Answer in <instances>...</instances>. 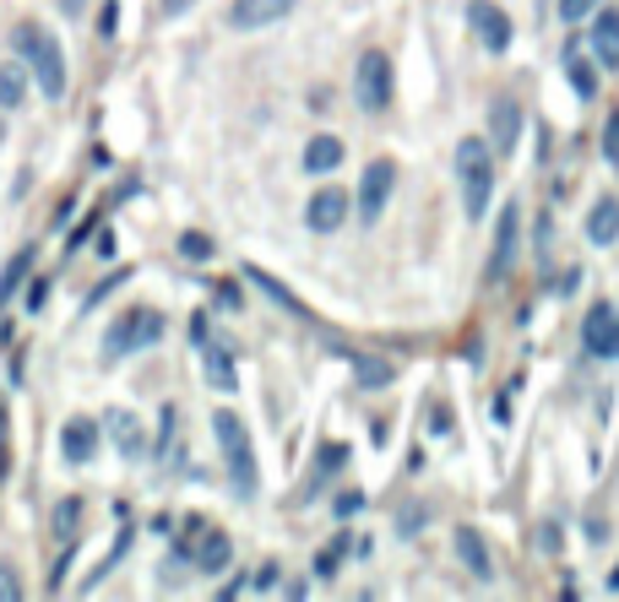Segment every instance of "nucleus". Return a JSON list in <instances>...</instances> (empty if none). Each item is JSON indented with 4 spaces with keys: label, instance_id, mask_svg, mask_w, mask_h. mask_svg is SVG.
Segmentation results:
<instances>
[{
    "label": "nucleus",
    "instance_id": "obj_1",
    "mask_svg": "<svg viewBox=\"0 0 619 602\" xmlns=\"http://www.w3.org/2000/svg\"><path fill=\"white\" fill-rule=\"evenodd\" d=\"M212 435H217V446H223V467H229V483H234V494H240V500H256L261 467H256L251 429H245V424H240L229 407H217V412H212Z\"/></svg>",
    "mask_w": 619,
    "mask_h": 602
},
{
    "label": "nucleus",
    "instance_id": "obj_2",
    "mask_svg": "<svg viewBox=\"0 0 619 602\" xmlns=\"http://www.w3.org/2000/svg\"><path fill=\"white\" fill-rule=\"evenodd\" d=\"M17 54H22V65L33 71V82H39L44 99H65V54H60V39H54L50 28L22 22V28H17Z\"/></svg>",
    "mask_w": 619,
    "mask_h": 602
},
{
    "label": "nucleus",
    "instance_id": "obj_3",
    "mask_svg": "<svg viewBox=\"0 0 619 602\" xmlns=\"http://www.w3.org/2000/svg\"><path fill=\"white\" fill-rule=\"evenodd\" d=\"M451 169H457V185H463V212L478 223V217L489 212V191H495V157H489V142L463 136Z\"/></svg>",
    "mask_w": 619,
    "mask_h": 602
},
{
    "label": "nucleus",
    "instance_id": "obj_4",
    "mask_svg": "<svg viewBox=\"0 0 619 602\" xmlns=\"http://www.w3.org/2000/svg\"><path fill=\"white\" fill-rule=\"evenodd\" d=\"M158 337H163V315L148 309V304H136V309H125V315L109 320V331H103V358L120 364V358H131V353L153 348Z\"/></svg>",
    "mask_w": 619,
    "mask_h": 602
},
{
    "label": "nucleus",
    "instance_id": "obj_5",
    "mask_svg": "<svg viewBox=\"0 0 619 602\" xmlns=\"http://www.w3.org/2000/svg\"><path fill=\"white\" fill-rule=\"evenodd\" d=\"M392 60L386 50H364L359 54V71H354V93H359V109L364 114H386L392 109Z\"/></svg>",
    "mask_w": 619,
    "mask_h": 602
},
{
    "label": "nucleus",
    "instance_id": "obj_6",
    "mask_svg": "<svg viewBox=\"0 0 619 602\" xmlns=\"http://www.w3.org/2000/svg\"><path fill=\"white\" fill-rule=\"evenodd\" d=\"M180 553H185L202 575H223V570H229V559H234V543H229V532L191 521V527H185V538H180Z\"/></svg>",
    "mask_w": 619,
    "mask_h": 602
},
{
    "label": "nucleus",
    "instance_id": "obj_7",
    "mask_svg": "<svg viewBox=\"0 0 619 602\" xmlns=\"http://www.w3.org/2000/svg\"><path fill=\"white\" fill-rule=\"evenodd\" d=\"M392 191H397V163H392V157L364 163V180H359V217H364V228H375V223H380V212H386Z\"/></svg>",
    "mask_w": 619,
    "mask_h": 602
},
{
    "label": "nucleus",
    "instance_id": "obj_8",
    "mask_svg": "<svg viewBox=\"0 0 619 602\" xmlns=\"http://www.w3.org/2000/svg\"><path fill=\"white\" fill-rule=\"evenodd\" d=\"M581 353L587 358H619V309L615 304H592L581 320Z\"/></svg>",
    "mask_w": 619,
    "mask_h": 602
},
{
    "label": "nucleus",
    "instance_id": "obj_9",
    "mask_svg": "<svg viewBox=\"0 0 619 602\" xmlns=\"http://www.w3.org/2000/svg\"><path fill=\"white\" fill-rule=\"evenodd\" d=\"M467 22H473L478 44H484L489 54H506V50H511L516 28H511V17H506L495 0H473V6H467Z\"/></svg>",
    "mask_w": 619,
    "mask_h": 602
},
{
    "label": "nucleus",
    "instance_id": "obj_10",
    "mask_svg": "<svg viewBox=\"0 0 619 602\" xmlns=\"http://www.w3.org/2000/svg\"><path fill=\"white\" fill-rule=\"evenodd\" d=\"M516 245H521V206H516V201H506V206H500V217H495V251H489V277H511Z\"/></svg>",
    "mask_w": 619,
    "mask_h": 602
},
{
    "label": "nucleus",
    "instance_id": "obj_11",
    "mask_svg": "<svg viewBox=\"0 0 619 602\" xmlns=\"http://www.w3.org/2000/svg\"><path fill=\"white\" fill-rule=\"evenodd\" d=\"M294 6H300V0H234V6H229V28H234V33H256V28L283 22Z\"/></svg>",
    "mask_w": 619,
    "mask_h": 602
},
{
    "label": "nucleus",
    "instance_id": "obj_12",
    "mask_svg": "<svg viewBox=\"0 0 619 602\" xmlns=\"http://www.w3.org/2000/svg\"><path fill=\"white\" fill-rule=\"evenodd\" d=\"M60 456L71 467H88L99 456V418H65L60 424Z\"/></svg>",
    "mask_w": 619,
    "mask_h": 602
},
{
    "label": "nucleus",
    "instance_id": "obj_13",
    "mask_svg": "<svg viewBox=\"0 0 619 602\" xmlns=\"http://www.w3.org/2000/svg\"><path fill=\"white\" fill-rule=\"evenodd\" d=\"M305 223L315 228V234H337V228L348 223V196H343L337 185H321L305 206Z\"/></svg>",
    "mask_w": 619,
    "mask_h": 602
},
{
    "label": "nucleus",
    "instance_id": "obj_14",
    "mask_svg": "<svg viewBox=\"0 0 619 602\" xmlns=\"http://www.w3.org/2000/svg\"><path fill=\"white\" fill-rule=\"evenodd\" d=\"M489 142H495V152H516V142H521V103L516 99L489 103Z\"/></svg>",
    "mask_w": 619,
    "mask_h": 602
},
{
    "label": "nucleus",
    "instance_id": "obj_15",
    "mask_svg": "<svg viewBox=\"0 0 619 602\" xmlns=\"http://www.w3.org/2000/svg\"><path fill=\"white\" fill-rule=\"evenodd\" d=\"M103 429L114 435V451L125 456V461H136V456L148 451V435H142V418H136V412H125V407H114V412L103 418Z\"/></svg>",
    "mask_w": 619,
    "mask_h": 602
},
{
    "label": "nucleus",
    "instance_id": "obj_16",
    "mask_svg": "<svg viewBox=\"0 0 619 602\" xmlns=\"http://www.w3.org/2000/svg\"><path fill=\"white\" fill-rule=\"evenodd\" d=\"M592 54L598 65H619V11H592Z\"/></svg>",
    "mask_w": 619,
    "mask_h": 602
},
{
    "label": "nucleus",
    "instance_id": "obj_17",
    "mask_svg": "<svg viewBox=\"0 0 619 602\" xmlns=\"http://www.w3.org/2000/svg\"><path fill=\"white\" fill-rule=\"evenodd\" d=\"M457 559H463L467 570L478 575V581H489V575H495V564H489V549H484V538H478L473 527H457Z\"/></svg>",
    "mask_w": 619,
    "mask_h": 602
},
{
    "label": "nucleus",
    "instance_id": "obj_18",
    "mask_svg": "<svg viewBox=\"0 0 619 602\" xmlns=\"http://www.w3.org/2000/svg\"><path fill=\"white\" fill-rule=\"evenodd\" d=\"M587 239L592 245H615L619 239V201L603 196L598 206H592V217H587Z\"/></svg>",
    "mask_w": 619,
    "mask_h": 602
},
{
    "label": "nucleus",
    "instance_id": "obj_19",
    "mask_svg": "<svg viewBox=\"0 0 619 602\" xmlns=\"http://www.w3.org/2000/svg\"><path fill=\"white\" fill-rule=\"evenodd\" d=\"M33 261H39V251H33V245H22V251L6 261V272H0V309L11 304V294H17V288H22V277L33 272Z\"/></svg>",
    "mask_w": 619,
    "mask_h": 602
},
{
    "label": "nucleus",
    "instance_id": "obj_20",
    "mask_svg": "<svg viewBox=\"0 0 619 602\" xmlns=\"http://www.w3.org/2000/svg\"><path fill=\"white\" fill-rule=\"evenodd\" d=\"M22 99H28V65L6 60L0 65V109H22Z\"/></svg>",
    "mask_w": 619,
    "mask_h": 602
},
{
    "label": "nucleus",
    "instance_id": "obj_21",
    "mask_svg": "<svg viewBox=\"0 0 619 602\" xmlns=\"http://www.w3.org/2000/svg\"><path fill=\"white\" fill-rule=\"evenodd\" d=\"M337 163H343V142H337V136H315V142L305 147V169H310V174H332Z\"/></svg>",
    "mask_w": 619,
    "mask_h": 602
},
{
    "label": "nucleus",
    "instance_id": "obj_22",
    "mask_svg": "<svg viewBox=\"0 0 619 602\" xmlns=\"http://www.w3.org/2000/svg\"><path fill=\"white\" fill-rule=\"evenodd\" d=\"M566 76H570V88H576V99H581V103L598 99V65H592V60H581V50H570Z\"/></svg>",
    "mask_w": 619,
    "mask_h": 602
},
{
    "label": "nucleus",
    "instance_id": "obj_23",
    "mask_svg": "<svg viewBox=\"0 0 619 602\" xmlns=\"http://www.w3.org/2000/svg\"><path fill=\"white\" fill-rule=\"evenodd\" d=\"M245 277H251V283H256L261 294H266V299H277L283 304V309H288V315H300V320H305L310 309L300 299H294V294H288V288H283V283H272V277H266V272H261V266H245Z\"/></svg>",
    "mask_w": 619,
    "mask_h": 602
},
{
    "label": "nucleus",
    "instance_id": "obj_24",
    "mask_svg": "<svg viewBox=\"0 0 619 602\" xmlns=\"http://www.w3.org/2000/svg\"><path fill=\"white\" fill-rule=\"evenodd\" d=\"M392 364L386 358H354V380H359L364 391H380V386H392Z\"/></svg>",
    "mask_w": 619,
    "mask_h": 602
},
{
    "label": "nucleus",
    "instance_id": "obj_25",
    "mask_svg": "<svg viewBox=\"0 0 619 602\" xmlns=\"http://www.w3.org/2000/svg\"><path fill=\"white\" fill-rule=\"evenodd\" d=\"M77 521H82V500H60L54 504V543L60 549H71V538H77Z\"/></svg>",
    "mask_w": 619,
    "mask_h": 602
},
{
    "label": "nucleus",
    "instance_id": "obj_26",
    "mask_svg": "<svg viewBox=\"0 0 619 602\" xmlns=\"http://www.w3.org/2000/svg\"><path fill=\"white\" fill-rule=\"evenodd\" d=\"M206 380L217 386V391H234V364H229V353L223 348H206Z\"/></svg>",
    "mask_w": 619,
    "mask_h": 602
},
{
    "label": "nucleus",
    "instance_id": "obj_27",
    "mask_svg": "<svg viewBox=\"0 0 619 602\" xmlns=\"http://www.w3.org/2000/svg\"><path fill=\"white\" fill-rule=\"evenodd\" d=\"M343 553H348V538L337 532V538H332V549H326V553H315V575H321V581H326V575H337Z\"/></svg>",
    "mask_w": 619,
    "mask_h": 602
},
{
    "label": "nucleus",
    "instance_id": "obj_28",
    "mask_svg": "<svg viewBox=\"0 0 619 602\" xmlns=\"http://www.w3.org/2000/svg\"><path fill=\"white\" fill-rule=\"evenodd\" d=\"M603 0H560V22H581V17H592Z\"/></svg>",
    "mask_w": 619,
    "mask_h": 602
},
{
    "label": "nucleus",
    "instance_id": "obj_29",
    "mask_svg": "<svg viewBox=\"0 0 619 602\" xmlns=\"http://www.w3.org/2000/svg\"><path fill=\"white\" fill-rule=\"evenodd\" d=\"M603 157L619 169V109L609 114V125H603Z\"/></svg>",
    "mask_w": 619,
    "mask_h": 602
},
{
    "label": "nucleus",
    "instance_id": "obj_30",
    "mask_svg": "<svg viewBox=\"0 0 619 602\" xmlns=\"http://www.w3.org/2000/svg\"><path fill=\"white\" fill-rule=\"evenodd\" d=\"M343 461H348V451H343V446H326V456H321V461H315V483H321V478H326V472H337V467H343Z\"/></svg>",
    "mask_w": 619,
    "mask_h": 602
},
{
    "label": "nucleus",
    "instance_id": "obj_31",
    "mask_svg": "<svg viewBox=\"0 0 619 602\" xmlns=\"http://www.w3.org/2000/svg\"><path fill=\"white\" fill-rule=\"evenodd\" d=\"M0 602H22V581L11 564H0Z\"/></svg>",
    "mask_w": 619,
    "mask_h": 602
},
{
    "label": "nucleus",
    "instance_id": "obj_32",
    "mask_svg": "<svg viewBox=\"0 0 619 602\" xmlns=\"http://www.w3.org/2000/svg\"><path fill=\"white\" fill-rule=\"evenodd\" d=\"M180 251L191 255V261H206V255H212V239H206V234H185V239H180Z\"/></svg>",
    "mask_w": 619,
    "mask_h": 602
},
{
    "label": "nucleus",
    "instance_id": "obj_33",
    "mask_svg": "<svg viewBox=\"0 0 619 602\" xmlns=\"http://www.w3.org/2000/svg\"><path fill=\"white\" fill-rule=\"evenodd\" d=\"M277 575H283L277 564H261V570H256V581H251V586H256V592H272V586H277Z\"/></svg>",
    "mask_w": 619,
    "mask_h": 602
},
{
    "label": "nucleus",
    "instance_id": "obj_34",
    "mask_svg": "<svg viewBox=\"0 0 619 602\" xmlns=\"http://www.w3.org/2000/svg\"><path fill=\"white\" fill-rule=\"evenodd\" d=\"M44 299H50V283H33V288H28V309L39 315V309H44Z\"/></svg>",
    "mask_w": 619,
    "mask_h": 602
},
{
    "label": "nucleus",
    "instance_id": "obj_35",
    "mask_svg": "<svg viewBox=\"0 0 619 602\" xmlns=\"http://www.w3.org/2000/svg\"><path fill=\"white\" fill-rule=\"evenodd\" d=\"M359 504H364V494H343V500H337V516H354Z\"/></svg>",
    "mask_w": 619,
    "mask_h": 602
},
{
    "label": "nucleus",
    "instance_id": "obj_36",
    "mask_svg": "<svg viewBox=\"0 0 619 602\" xmlns=\"http://www.w3.org/2000/svg\"><path fill=\"white\" fill-rule=\"evenodd\" d=\"M185 6H191V0H163V11H169V17H180Z\"/></svg>",
    "mask_w": 619,
    "mask_h": 602
},
{
    "label": "nucleus",
    "instance_id": "obj_37",
    "mask_svg": "<svg viewBox=\"0 0 619 602\" xmlns=\"http://www.w3.org/2000/svg\"><path fill=\"white\" fill-rule=\"evenodd\" d=\"M60 11H65V17H82V0H60Z\"/></svg>",
    "mask_w": 619,
    "mask_h": 602
},
{
    "label": "nucleus",
    "instance_id": "obj_38",
    "mask_svg": "<svg viewBox=\"0 0 619 602\" xmlns=\"http://www.w3.org/2000/svg\"><path fill=\"white\" fill-rule=\"evenodd\" d=\"M11 472V456H6V440H0V478Z\"/></svg>",
    "mask_w": 619,
    "mask_h": 602
},
{
    "label": "nucleus",
    "instance_id": "obj_39",
    "mask_svg": "<svg viewBox=\"0 0 619 602\" xmlns=\"http://www.w3.org/2000/svg\"><path fill=\"white\" fill-rule=\"evenodd\" d=\"M609 592H619V564H615V575H609Z\"/></svg>",
    "mask_w": 619,
    "mask_h": 602
},
{
    "label": "nucleus",
    "instance_id": "obj_40",
    "mask_svg": "<svg viewBox=\"0 0 619 602\" xmlns=\"http://www.w3.org/2000/svg\"><path fill=\"white\" fill-rule=\"evenodd\" d=\"M0 429H6V407H0Z\"/></svg>",
    "mask_w": 619,
    "mask_h": 602
}]
</instances>
